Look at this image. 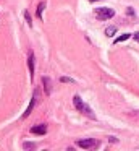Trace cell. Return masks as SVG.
Listing matches in <instances>:
<instances>
[{
    "label": "cell",
    "mask_w": 139,
    "mask_h": 151,
    "mask_svg": "<svg viewBox=\"0 0 139 151\" xmlns=\"http://www.w3.org/2000/svg\"><path fill=\"white\" fill-rule=\"evenodd\" d=\"M73 104H74V107H76L79 112H83V114L86 115V117H89V119H96V114L92 112V109H91L89 106H87L86 102L83 101V98H81L79 94H76V96L73 98Z\"/></svg>",
    "instance_id": "6da1fadb"
},
{
    "label": "cell",
    "mask_w": 139,
    "mask_h": 151,
    "mask_svg": "<svg viewBox=\"0 0 139 151\" xmlns=\"http://www.w3.org/2000/svg\"><path fill=\"white\" fill-rule=\"evenodd\" d=\"M113 15H115V12H113L112 8H107V7L96 8V17H97V20H100V21L110 20V18H113Z\"/></svg>",
    "instance_id": "7a4b0ae2"
},
{
    "label": "cell",
    "mask_w": 139,
    "mask_h": 151,
    "mask_svg": "<svg viewBox=\"0 0 139 151\" xmlns=\"http://www.w3.org/2000/svg\"><path fill=\"white\" fill-rule=\"evenodd\" d=\"M76 145L79 148H83V150H91V148H96L99 143L96 140H92V138H87V140H78Z\"/></svg>",
    "instance_id": "3957f363"
},
{
    "label": "cell",
    "mask_w": 139,
    "mask_h": 151,
    "mask_svg": "<svg viewBox=\"0 0 139 151\" xmlns=\"http://www.w3.org/2000/svg\"><path fill=\"white\" fill-rule=\"evenodd\" d=\"M37 94H39V91H34V96L31 98V102H29L28 109H26L24 114H23V119H26V117H28V115L32 112V109H34V106H36V101H37Z\"/></svg>",
    "instance_id": "277c9868"
},
{
    "label": "cell",
    "mask_w": 139,
    "mask_h": 151,
    "mask_svg": "<svg viewBox=\"0 0 139 151\" xmlns=\"http://www.w3.org/2000/svg\"><path fill=\"white\" fill-rule=\"evenodd\" d=\"M31 133H34V135H45V133H47V125H44V124L34 125V127L31 128Z\"/></svg>",
    "instance_id": "5b68a950"
},
{
    "label": "cell",
    "mask_w": 139,
    "mask_h": 151,
    "mask_svg": "<svg viewBox=\"0 0 139 151\" xmlns=\"http://www.w3.org/2000/svg\"><path fill=\"white\" fill-rule=\"evenodd\" d=\"M28 67H29V75H31V80L34 78V52H29L28 55Z\"/></svg>",
    "instance_id": "8992f818"
},
{
    "label": "cell",
    "mask_w": 139,
    "mask_h": 151,
    "mask_svg": "<svg viewBox=\"0 0 139 151\" xmlns=\"http://www.w3.org/2000/svg\"><path fill=\"white\" fill-rule=\"evenodd\" d=\"M42 81H44V91H45V94L48 96L50 91H52V81H50V78H47V76H44Z\"/></svg>",
    "instance_id": "52a82bcc"
},
{
    "label": "cell",
    "mask_w": 139,
    "mask_h": 151,
    "mask_svg": "<svg viewBox=\"0 0 139 151\" xmlns=\"http://www.w3.org/2000/svg\"><path fill=\"white\" fill-rule=\"evenodd\" d=\"M44 8H45V4H44V2H41V4L37 5V12H36V13H37V17L41 18V20H42V13H44Z\"/></svg>",
    "instance_id": "ba28073f"
},
{
    "label": "cell",
    "mask_w": 139,
    "mask_h": 151,
    "mask_svg": "<svg viewBox=\"0 0 139 151\" xmlns=\"http://www.w3.org/2000/svg\"><path fill=\"white\" fill-rule=\"evenodd\" d=\"M115 33H116V28H115V26H108V28L105 29V36H108V37H112Z\"/></svg>",
    "instance_id": "9c48e42d"
},
{
    "label": "cell",
    "mask_w": 139,
    "mask_h": 151,
    "mask_svg": "<svg viewBox=\"0 0 139 151\" xmlns=\"http://www.w3.org/2000/svg\"><path fill=\"white\" fill-rule=\"evenodd\" d=\"M129 37H131V34H129V33H125V34H121V36H120L118 39L115 41V44H118V42H123V41L129 39Z\"/></svg>",
    "instance_id": "30bf717a"
},
{
    "label": "cell",
    "mask_w": 139,
    "mask_h": 151,
    "mask_svg": "<svg viewBox=\"0 0 139 151\" xmlns=\"http://www.w3.org/2000/svg\"><path fill=\"white\" fill-rule=\"evenodd\" d=\"M60 81H61V83H74V80H73V78H68V76H61Z\"/></svg>",
    "instance_id": "8fae6325"
},
{
    "label": "cell",
    "mask_w": 139,
    "mask_h": 151,
    "mask_svg": "<svg viewBox=\"0 0 139 151\" xmlns=\"http://www.w3.org/2000/svg\"><path fill=\"white\" fill-rule=\"evenodd\" d=\"M24 18H26V21H28V24H29V26H32V21H31V15H29L28 12H24Z\"/></svg>",
    "instance_id": "7c38bea8"
},
{
    "label": "cell",
    "mask_w": 139,
    "mask_h": 151,
    "mask_svg": "<svg viewBox=\"0 0 139 151\" xmlns=\"http://www.w3.org/2000/svg\"><path fill=\"white\" fill-rule=\"evenodd\" d=\"M23 146H24L26 150H31V148H34V143H24Z\"/></svg>",
    "instance_id": "4fadbf2b"
},
{
    "label": "cell",
    "mask_w": 139,
    "mask_h": 151,
    "mask_svg": "<svg viewBox=\"0 0 139 151\" xmlns=\"http://www.w3.org/2000/svg\"><path fill=\"white\" fill-rule=\"evenodd\" d=\"M133 36H134V39H136V41H138V42H139V31H138V33H134V34H133Z\"/></svg>",
    "instance_id": "5bb4252c"
},
{
    "label": "cell",
    "mask_w": 139,
    "mask_h": 151,
    "mask_svg": "<svg viewBox=\"0 0 139 151\" xmlns=\"http://www.w3.org/2000/svg\"><path fill=\"white\" fill-rule=\"evenodd\" d=\"M89 2H99V0H89Z\"/></svg>",
    "instance_id": "9a60e30c"
}]
</instances>
